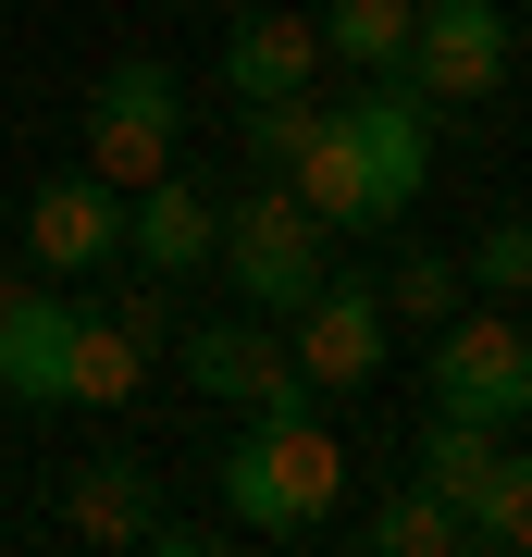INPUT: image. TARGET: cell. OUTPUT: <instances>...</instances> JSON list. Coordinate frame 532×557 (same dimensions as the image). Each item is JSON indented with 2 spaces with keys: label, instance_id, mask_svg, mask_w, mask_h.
Instances as JSON below:
<instances>
[{
  "label": "cell",
  "instance_id": "6da1fadb",
  "mask_svg": "<svg viewBox=\"0 0 532 557\" xmlns=\"http://www.w3.org/2000/svg\"><path fill=\"white\" fill-rule=\"evenodd\" d=\"M211 471H223V520H236V533H273V545L322 533V520L347 508V446L322 434V409L310 421H248Z\"/></svg>",
  "mask_w": 532,
  "mask_h": 557
},
{
  "label": "cell",
  "instance_id": "cb8c5ba5",
  "mask_svg": "<svg viewBox=\"0 0 532 557\" xmlns=\"http://www.w3.org/2000/svg\"><path fill=\"white\" fill-rule=\"evenodd\" d=\"M508 38H520V50H532V13H520V25H508Z\"/></svg>",
  "mask_w": 532,
  "mask_h": 557
},
{
  "label": "cell",
  "instance_id": "8992f818",
  "mask_svg": "<svg viewBox=\"0 0 532 557\" xmlns=\"http://www.w3.org/2000/svg\"><path fill=\"white\" fill-rule=\"evenodd\" d=\"M186 384H198L211 409H248V421H310V409H322V384L285 359V335H273L260 310L198 322V335H186Z\"/></svg>",
  "mask_w": 532,
  "mask_h": 557
},
{
  "label": "cell",
  "instance_id": "ffe728a7",
  "mask_svg": "<svg viewBox=\"0 0 532 557\" xmlns=\"http://www.w3.org/2000/svg\"><path fill=\"white\" fill-rule=\"evenodd\" d=\"M458 273H471L483 298H532V211H495V223H483V248L458 260Z\"/></svg>",
  "mask_w": 532,
  "mask_h": 557
},
{
  "label": "cell",
  "instance_id": "277c9868",
  "mask_svg": "<svg viewBox=\"0 0 532 557\" xmlns=\"http://www.w3.org/2000/svg\"><path fill=\"white\" fill-rule=\"evenodd\" d=\"M434 409L446 421H483V434H520L532 421V335L508 322V298L495 310H446L434 322Z\"/></svg>",
  "mask_w": 532,
  "mask_h": 557
},
{
  "label": "cell",
  "instance_id": "52a82bcc",
  "mask_svg": "<svg viewBox=\"0 0 532 557\" xmlns=\"http://www.w3.org/2000/svg\"><path fill=\"white\" fill-rule=\"evenodd\" d=\"M384 347H396V310H384L372 273H322L310 298L285 310V359L322 384V397H359V384L384 372Z\"/></svg>",
  "mask_w": 532,
  "mask_h": 557
},
{
  "label": "cell",
  "instance_id": "4fadbf2b",
  "mask_svg": "<svg viewBox=\"0 0 532 557\" xmlns=\"http://www.w3.org/2000/svg\"><path fill=\"white\" fill-rule=\"evenodd\" d=\"M211 236H223V211L198 199L186 174H161V186H137V199H124V260H137V273H198V260H211Z\"/></svg>",
  "mask_w": 532,
  "mask_h": 557
},
{
  "label": "cell",
  "instance_id": "5b68a950",
  "mask_svg": "<svg viewBox=\"0 0 532 557\" xmlns=\"http://www.w3.org/2000/svg\"><path fill=\"white\" fill-rule=\"evenodd\" d=\"M174 124H186V87H174V62H112V75L87 87V174L99 186H161L174 174Z\"/></svg>",
  "mask_w": 532,
  "mask_h": 557
},
{
  "label": "cell",
  "instance_id": "2e32d148",
  "mask_svg": "<svg viewBox=\"0 0 532 557\" xmlns=\"http://www.w3.org/2000/svg\"><path fill=\"white\" fill-rule=\"evenodd\" d=\"M409 13L421 0H322V62H347V75H396L409 62Z\"/></svg>",
  "mask_w": 532,
  "mask_h": 557
},
{
  "label": "cell",
  "instance_id": "3957f363",
  "mask_svg": "<svg viewBox=\"0 0 532 557\" xmlns=\"http://www.w3.org/2000/svg\"><path fill=\"white\" fill-rule=\"evenodd\" d=\"M335 124H347V149H359V211H372V236L409 223L421 186H434V100H421L409 75H359L347 100H335Z\"/></svg>",
  "mask_w": 532,
  "mask_h": 557
},
{
  "label": "cell",
  "instance_id": "7a4b0ae2",
  "mask_svg": "<svg viewBox=\"0 0 532 557\" xmlns=\"http://www.w3.org/2000/svg\"><path fill=\"white\" fill-rule=\"evenodd\" d=\"M211 260H223V285H236V310H260V322H285L297 298H310L322 273H335V223H322L310 199H297L285 174H260L236 211H223V236H211Z\"/></svg>",
  "mask_w": 532,
  "mask_h": 557
},
{
  "label": "cell",
  "instance_id": "e0dca14e",
  "mask_svg": "<svg viewBox=\"0 0 532 557\" xmlns=\"http://www.w3.org/2000/svg\"><path fill=\"white\" fill-rule=\"evenodd\" d=\"M62 384H75V409H124V397L149 384V347L124 335V322L75 310V359H62Z\"/></svg>",
  "mask_w": 532,
  "mask_h": 557
},
{
  "label": "cell",
  "instance_id": "ba28073f",
  "mask_svg": "<svg viewBox=\"0 0 532 557\" xmlns=\"http://www.w3.org/2000/svg\"><path fill=\"white\" fill-rule=\"evenodd\" d=\"M508 13H495V0H421L409 13V62H396V75L421 87V100L434 112H458V100H495V87H508Z\"/></svg>",
  "mask_w": 532,
  "mask_h": 557
},
{
  "label": "cell",
  "instance_id": "44dd1931",
  "mask_svg": "<svg viewBox=\"0 0 532 557\" xmlns=\"http://www.w3.org/2000/svg\"><path fill=\"white\" fill-rule=\"evenodd\" d=\"M310 124H322V100H310V87H297V100H248V161H260V174H285Z\"/></svg>",
  "mask_w": 532,
  "mask_h": 557
},
{
  "label": "cell",
  "instance_id": "9a60e30c",
  "mask_svg": "<svg viewBox=\"0 0 532 557\" xmlns=\"http://www.w3.org/2000/svg\"><path fill=\"white\" fill-rule=\"evenodd\" d=\"M285 186L310 199L335 236H372V211H359V149H347V124H335V100H322V124L297 137V161H285Z\"/></svg>",
  "mask_w": 532,
  "mask_h": 557
},
{
  "label": "cell",
  "instance_id": "d6986e66",
  "mask_svg": "<svg viewBox=\"0 0 532 557\" xmlns=\"http://www.w3.org/2000/svg\"><path fill=\"white\" fill-rule=\"evenodd\" d=\"M384 310H396V322H421V335H434L446 310H471V273H458L446 248H396V273H384Z\"/></svg>",
  "mask_w": 532,
  "mask_h": 557
},
{
  "label": "cell",
  "instance_id": "7402d4cb",
  "mask_svg": "<svg viewBox=\"0 0 532 557\" xmlns=\"http://www.w3.org/2000/svg\"><path fill=\"white\" fill-rule=\"evenodd\" d=\"M483 545H520V557H532V446H508V471H495V508H483Z\"/></svg>",
  "mask_w": 532,
  "mask_h": 557
},
{
  "label": "cell",
  "instance_id": "8fae6325",
  "mask_svg": "<svg viewBox=\"0 0 532 557\" xmlns=\"http://www.w3.org/2000/svg\"><path fill=\"white\" fill-rule=\"evenodd\" d=\"M322 75V25L310 13H236L223 25V87L236 100H297Z\"/></svg>",
  "mask_w": 532,
  "mask_h": 557
},
{
  "label": "cell",
  "instance_id": "7c38bea8",
  "mask_svg": "<svg viewBox=\"0 0 532 557\" xmlns=\"http://www.w3.org/2000/svg\"><path fill=\"white\" fill-rule=\"evenodd\" d=\"M62 520H75L87 545H149V520H161V471L137 446H99L75 483H62Z\"/></svg>",
  "mask_w": 532,
  "mask_h": 557
},
{
  "label": "cell",
  "instance_id": "9c48e42d",
  "mask_svg": "<svg viewBox=\"0 0 532 557\" xmlns=\"http://www.w3.org/2000/svg\"><path fill=\"white\" fill-rule=\"evenodd\" d=\"M75 285H0V397L13 409H75V384H62V359H75Z\"/></svg>",
  "mask_w": 532,
  "mask_h": 557
},
{
  "label": "cell",
  "instance_id": "30bf717a",
  "mask_svg": "<svg viewBox=\"0 0 532 557\" xmlns=\"http://www.w3.org/2000/svg\"><path fill=\"white\" fill-rule=\"evenodd\" d=\"M25 248H38V273H112L124 260V186L50 174L38 199H25Z\"/></svg>",
  "mask_w": 532,
  "mask_h": 557
},
{
  "label": "cell",
  "instance_id": "603a6c76",
  "mask_svg": "<svg viewBox=\"0 0 532 557\" xmlns=\"http://www.w3.org/2000/svg\"><path fill=\"white\" fill-rule=\"evenodd\" d=\"M112 322H124L137 347H161V335H174V298H161V273H137V285H124V298H112Z\"/></svg>",
  "mask_w": 532,
  "mask_h": 557
},
{
  "label": "cell",
  "instance_id": "ac0fdd59",
  "mask_svg": "<svg viewBox=\"0 0 532 557\" xmlns=\"http://www.w3.org/2000/svg\"><path fill=\"white\" fill-rule=\"evenodd\" d=\"M458 545H471V520H458L446 496H434V483H396V496L372 508V557H458Z\"/></svg>",
  "mask_w": 532,
  "mask_h": 557
},
{
  "label": "cell",
  "instance_id": "5bb4252c",
  "mask_svg": "<svg viewBox=\"0 0 532 557\" xmlns=\"http://www.w3.org/2000/svg\"><path fill=\"white\" fill-rule=\"evenodd\" d=\"M409 471L434 483V496L471 520V545H483V508H495V471H508V434H483V421H421V446H409Z\"/></svg>",
  "mask_w": 532,
  "mask_h": 557
}]
</instances>
